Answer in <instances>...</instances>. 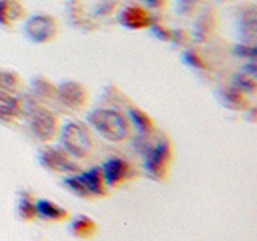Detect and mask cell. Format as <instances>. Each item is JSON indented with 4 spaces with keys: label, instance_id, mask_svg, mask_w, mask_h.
I'll list each match as a JSON object with an SVG mask.
<instances>
[{
    "label": "cell",
    "instance_id": "6da1fadb",
    "mask_svg": "<svg viewBox=\"0 0 257 241\" xmlns=\"http://www.w3.org/2000/svg\"><path fill=\"white\" fill-rule=\"evenodd\" d=\"M87 123L109 142H125L131 137V120L112 108H96L88 112Z\"/></svg>",
    "mask_w": 257,
    "mask_h": 241
},
{
    "label": "cell",
    "instance_id": "7a4b0ae2",
    "mask_svg": "<svg viewBox=\"0 0 257 241\" xmlns=\"http://www.w3.org/2000/svg\"><path fill=\"white\" fill-rule=\"evenodd\" d=\"M60 140L66 153L76 159H85L93 151V140L88 127L82 123L71 120L60 131Z\"/></svg>",
    "mask_w": 257,
    "mask_h": 241
},
{
    "label": "cell",
    "instance_id": "3957f363",
    "mask_svg": "<svg viewBox=\"0 0 257 241\" xmlns=\"http://www.w3.org/2000/svg\"><path fill=\"white\" fill-rule=\"evenodd\" d=\"M143 167L150 177L155 180H164L169 172L172 159V145L169 139H159L153 142L150 147L142 153Z\"/></svg>",
    "mask_w": 257,
    "mask_h": 241
},
{
    "label": "cell",
    "instance_id": "277c9868",
    "mask_svg": "<svg viewBox=\"0 0 257 241\" xmlns=\"http://www.w3.org/2000/svg\"><path fill=\"white\" fill-rule=\"evenodd\" d=\"M24 34L34 44H48L58 34V23L50 15H32L24 23Z\"/></svg>",
    "mask_w": 257,
    "mask_h": 241
},
{
    "label": "cell",
    "instance_id": "5b68a950",
    "mask_svg": "<svg viewBox=\"0 0 257 241\" xmlns=\"http://www.w3.org/2000/svg\"><path fill=\"white\" fill-rule=\"evenodd\" d=\"M39 163L40 166H44L45 169L52 172H58L63 175L76 174L80 171L79 164L76 163L69 153L60 148L53 147H44L39 151Z\"/></svg>",
    "mask_w": 257,
    "mask_h": 241
},
{
    "label": "cell",
    "instance_id": "8992f818",
    "mask_svg": "<svg viewBox=\"0 0 257 241\" xmlns=\"http://www.w3.org/2000/svg\"><path fill=\"white\" fill-rule=\"evenodd\" d=\"M29 129L40 142H48L58 134V119L50 109L36 106L29 112Z\"/></svg>",
    "mask_w": 257,
    "mask_h": 241
},
{
    "label": "cell",
    "instance_id": "52a82bcc",
    "mask_svg": "<svg viewBox=\"0 0 257 241\" xmlns=\"http://www.w3.org/2000/svg\"><path fill=\"white\" fill-rule=\"evenodd\" d=\"M87 88L74 80H66L60 84L55 93V98L68 109H80L87 103Z\"/></svg>",
    "mask_w": 257,
    "mask_h": 241
},
{
    "label": "cell",
    "instance_id": "ba28073f",
    "mask_svg": "<svg viewBox=\"0 0 257 241\" xmlns=\"http://www.w3.org/2000/svg\"><path fill=\"white\" fill-rule=\"evenodd\" d=\"M101 172H103V179L106 187L112 188L117 187L119 183L125 182L127 179H131L134 175V169L128 164V161L124 158H109L101 164Z\"/></svg>",
    "mask_w": 257,
    "mask_h": 241
},
{
    "label": "cell",
    "instance_id": "9c48e42d",
    "mask_svg": "<svg viewBox=\"0 0 257 241\" xmlns=\"http://www.w3.org/2000/svg\"><path fill=\"white\" fill-rule=\"evenodd\" d=\"M119 23L127 29L139 31V29H145L150 26L151 16L145 8L139 5H131V7L122 8V12L119 13Z\"/></svg>",
    "mask_w": 257,
    "mask_h": 241
},
{
    "label": "cell",
    "instance_id": "30bf717a",
    "mask_svg": "<svg viewBox=\"0 0 257 241\" xmlns=\"http://www.w3.org/2000/svg\"><path fill=\"white\" fill-rule=\"evenodd\" d=\"M219 100L225 108L231 111H246L247 108V100L246 93L241 92L235 85H225L219 92Z\"/></svg>",
    "mask_w": 257,
    "mask_h": 241
},
{
    "label": "cell",
    "instance_id": "8fae6325",
    "mask_svg": "<svg viewBox=\"0 0 257 241\" xmlns=\"http://www.w3.org/2000/svg\"><path fill=\"white\" fill-rule=\"evenodd\" d=\"M82 177V180L85 183V187L90 191L92 198H100V196H106L108 193V187L106 183H104V179H103V172H101V167H92L88 169V171L80 174Z\"/></svg>",
    "mask_w": 257,
    "mask_h": 241
},
{
    "label": "cell",
    "instance_id": "7c38bea8",
    "mask_svg": "<svg viewBox=\"0 0 257 241\" xmlns=\"http://www.w3.org/2000/svg\"><path fill=\"white\" fill-rule=\"evenodd\" d=\"M23 112L21 101L13 93L0 92V120L12 123Z\"/></svg>",
    "mask_w": 257,
    "mask_h": 241
},
{
    "label": "cell",
    "instance_id": "4fadbf2b",
    "mask_svg": "<svg viewBox=\"0 0 257 241\" xmlns=\"http://www.w3.org/2000/svg\"><path fill=\"white\" fill-rule=\"evenodd\" d=\"M36 214L45 220L60 222L68 219V211L48 199H36Z\"/></svg>",
    "mask_w": 257,
    "mask_h": 241
},
{
    "label": "cell",
    "instance_id": "5bb4252c",
    "mask_svg": "<svg viewBox=\"0 0 257 241\" xmlns=\"http://www.w3.org/2000/svg\"><path fill=\"white\" fill-rule=\"evenodd\" d=\"M127 114L131 124L137 129V132L142 135H151L155 132V120L151 119L150 114H147L143 109L135 108V106H128L127 108Z\"/></svg>",
    "mask_w": 257,
    "mask_h": 241
},
{
    "label": "cell",
    "instance_id": "9a60e30c",
    "mask_svg": "<svg viewBox=\"0 0 257 241\" xmlns=\"http://www.w3.org/2000/svg\"><path fill=\"white\" fill-rule=\"evenodd\" d=\"M23 16L24 8L18 0H0V26H10Z\"/></svg>",
    "mask_w": 257,
    "mask_h": 241
},
{
    "label": "cell",
    "instance_id": "2e32d148",
    "mask_svg": "<svg viewBox=\"0 0 257 241\" xmlns=\"http://www.w3.org/2000/svg\"><path fill=\"white\" fill-rule=\"evenodd\" d=\"M255 23H257V16L255 10L251 8H246L244 13L239 16L238 20V26H239V37L244 44H251L255 39Z\"/></svg>",
    "mask_w": 257,
    "mask_h": 241
},
{
    "label": "cell",
    "instance_id": "e0dca14e",
    "mask_svg": "<svg viewBox=\"0 0 257 241\" xmlns=\"http://www.w3.org/2000/svg\"><path fill=\"white\" fill-rule=\"evenodd\" d=\"M96 231V223L87 215H77L71 222V233L77 238H90Z\"/></svg>",
    "mask_w": 257,
    "mask_h": 241
},
{
    "label": "cell",
    "instance_id": "ac0fdd59",
    "mask_svg": "<svg viewBox=\"0 0 257 241\" xmlns=\"http://www.w3.org/2000/svg\"><path fill=\"white\" fill-rule=\"evenodd\" d=\"M16 211H18V215L24 220H32L34 217H37V214H36V199L32 198V195L29 191H23L20 195Z\"/></svg>",
    "mask_w": 257,
    "mask_h": 241
},
{
    "label": "cell",
    "instance_id": "d6986e66",
    "mask_svg": "<svg viewBox=\"0 0 257 241\" xmlns=\"http://www.w3.org/2000/svg\"><path fill=\"white\" fill-rule=\"evenodd\" d=\"M31 87L32 92L37 96V98H53L56 93V87L50 82L48 79L37 76L31 80Z\"/></svg>",
    "mask_w": 257,
    "mask_h": 241
},
{
    "label": "cell",
    "instance_id": "ffe728a7",
    "mask_svg": "<svg viewBox=\"0 0 257 241\" xmlns=\"http://www.w3.org/2000/svg\"><path fill=\"white\" fill-rule=\"evenodd\" d=\"M21 79L15 71H0V92L15 93L20 88Z\"/></svg>",
    "mask_w": 257,
    "mask_h": 241
},
{
    "label": "cell",
    "instance_id": "44dd1931",
    "mask_svg": "<svg viewBox=\"0 0 257 241\" xmlns=\"http://www.w3.org/2000/svg\"><path fill=\"white\" fill-rule=\"evenodd\" d=\"M233 85L236 88H239L241 92L244 93H254L257 88V82L254 76H249L246 72H238V74L233 76Z\"/></svg>",
    "mask_w": 257,
    "mask_h": 241
},
{
    "label": "cell",
    "instance_id": "7402d4cb",
    "mask_svg": "<svg viewBox=\"0 0 257 241\" xmlns=\"http://www.w3.org/2000/svg\"><path fill=\"white\" fill-rule=\"evenodd\" d=\"M182 58H183V63H187L193 69H204L206 68L203 56L199 55L196 48H187V50H183Z\"/></svg>",
    "mask_w": 257,
    "mask_h": 241
},
{
    "label": "cell",
    "instance_id": "603a6c76",
    "mask_svg": "<svg viewBox=\"0 0 257 241\" xmlns=\"http://www.w3.org/2000/svg\"><path fill=\"white\" fill-rule=\"evenodd\" d=\"M148 28L151 29L153 36L158 37L159 40H163V42H171V40H172V31H171V29H167L163 23L151 20V23H150V26H148Z\"/></svg>",
    "mask_w": 257,
    "mask_h": 241
},
{
    "label": "cell",
    "instance_id": "cb8c5ba5",
    "mask_svg": "<svg viewBox=\"0 0 257 241\" xmlns=\"http://www.w3.org/2000/svg\"><path fill=\"white\" fill-rule=\"evenodd\" d=\"M233 53H235L238 58H244V60H255V47L252 44H236L233 47Z\"/></svg>",
    "mask_w": 257,
    "mask_h": 241
},
{
    "label": "cell",
    "instance_id": "d4e9b609",
    "mask_svg": "<svg viewBox=\"0 0 257 241\" xmlns=\"http://www.w3.org/2000/svg\"><path fill=\"white\" fill-rule=\"evenodd\" d=\"M241 71L246 72V74L249 76H254L257 74V68H255V60H247V63L243 64V68H241Z\"/></svg>",
    "mask_w": 257,
    "mask_h": 241
},
{
    "label": "cell",
    "instance_id": "484cf974",
    "mask_svg": "<svg viewBox=\"0 0 257 241\" xmlns=\"http://www.w3.org/2000/svg\"><path fill=\"white\" fill-rule=\"evenodd\" d=\"M145 2H147V5L151 8H161L164 5L166 0H145Z\"/></svg>",
    "mask_w": 257,
    "mask_h": 241
}]
</instances>
